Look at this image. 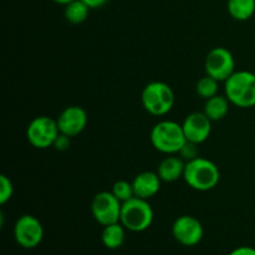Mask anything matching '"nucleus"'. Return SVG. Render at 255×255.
<instances>
[{"label": "nucleus", "mask_w": 255, "mask_h": 255, "mask_svg": "<svg viewBox=\"0 0 255 255\" xmlns=\"http://www.w3.org/2000/svg\"><path fill=\"white\" fill-rule=\"evenodd\" d=\"M186 162L182 157H177L174 154H168V157L162 159L157 168V174L159 176L162 182L172 183L183 178Z\"/></svg>", "instance_id": "14"}, {"label": "nucleus", "mask_w": 255, "mask_h": 255, "mask_svg": "<svg viewBox=\"0 0 255 255\" xmlns=\"http://www.w3.org/2000/svg\"><path fill=\"white\" fill-rule=\"evenodd\" d=\"M172 234L182 246L194 247L203 238L204 229L196 217L181 216L174 221L172 226Z\"/></svg>", "instance_id": "10"}, {"label": "nucleus", "mask_w": 255, "mask_h": 255, "mask_svg": "<svg viewBox=\"0 0 255 255\" xmlns=\"http://www.w3.org/2000/svg\"><path fill=\"white\" fill-rule=\"evenodd\" d=\"M204 70L206 75H209L219 82H226L236 72V60L233 54L226 47H213L207 54Z\"/></svg>", "instance_id": "8"}, {"label": "nucleus", "mask_w": 255, "mask_h": 255, "mask_svg": "<svg viewBox=\"0 0 255 255\" xmlns=\"http://www.w3.org/2000/svg\"><path fill=\"white\" fill-rule=\"evenodd\" d=\"M111 192L112 194H114L120 202H121V203H124V202L128 201V199H131L132 197H134L132 182L124 181V179H122V181L115 182L114 186H112Z\"/></svg>", "instance_id": "20"}, {"label": "nucleus", "mask_w": 255, "mask_h": 255, "mask_svg": "<svg viewBox=\"0 0 255 255\" xmlns=\"http://www.w3.org/2000/svg\"><path fill=\"white\" fill-rule=\"evenodd\" d=\"M60 133L69 137L79 136L87 126V114L81 106H69L56 119Z\"/></svg>", "instance_id": "12"}, {"label": "nucleus", "mask_w": 255, "mask_h": 255, "mask_svg": "<svg viewBox=\"0 0 255 255\" xmlns=\"http://www.w3.org/2000/svg\"><path fill=\"white\" fill-rule=\"evenodd\" d=\"M198 146L199 144L192 143V142L187 141L186 144H184V146L182 147L181 151H179V156L183 159H187V162L197 158V157H199Z\"/></svg>", "instance_id": "22"}, {"label": "nucleus", "mask_w": 255, "mask_h": 255, "mask_svg": "<svg viewBox=\"0 0 255 255\" xmlns=\"http://www.w3.org/2000/svg\"><path fill=\"white\" fill-rule=\"evenodd\" d=\"M70 144H71V137L66 136V134H62L60 133L59 136H57V138L55 139L54 142V148L56 149V151H66V149H69Z\"/></svg>", "instance_id": "23"}, {"label": "nucleus", "mask_w": 255, "mask_h": 255, "mask_svg": "<svg viewBox=\"0 0 255 255\" xmlns=\"http://www.w3.org/2000/svg\"><path fill=\"white\" fill-rule=\"evenodd\" d=\"M122 203L112 192L102 191L95 194L91 201V213L95 221L102 227L120 222Z\"/></svg>", "instance_id": "7"}, {"label": "nucleus", "mask_w": 255, "mask_h": 255, "mask_svg": "<svg viewBox=\"0 0 255 255\" xmlns=\"http://www.w3.org/2000/svg\"><path fill=\"white\" fill-rule=\"evenodd\" d=\"M219 90V81L213 79L209 75H206L202 79L198 80L196 85V92L199 97L204 100H208L211 97L218 95Z\"/></svg>", "instance_id": "19"}, {"label": "nucleus", "mask_w": 255, "mask_h": 255, "mask_svg": "<svg viewBox=\"0 0 255 255\" xmlns=\"http://www.w3.org/2000/svg\"><path fill=\"white\" fill-rule=\"evenodd\" d=\"M153 218V209L147 199L132 197L122 203L120 222L127 231L134 233L146 231L152 226Z\"/></svg>", "instance_id": "4"}, {"label": "nucleus", "mask_w": 255, "mask_h": 255, "mask_svg": "<svg viewBox=\"0 0 255 255\" xmlns=\"http://www.w3.org/2000/svg\"><path fill=\"white\" fill-rule=\"evenodd\" d=\"M14 238L22 248H36L44 238V227L36 217L24 214L15 222Z\"/></svg>", "instance_id": "9"}, {"label": "nucleus", "mask_w": 255, "mask_h": 255, "mask_svg": "<svg viewBox=\"0 0 255 255\" xmlns=\"http://www.w3.org/2000/svg\"><path fill=\"white\" fill-rule=\"evenodd\" d=\"M52 1L57 2V4H60V5H67V4H70L71 1H74V0H52Z\"/></svg>", "instance_id": "26"}, {"label": "nucleus", "mask_w": 255, "mask_h": 255, "mask_svg": "<svg viewBox=\"0 0 255 255\" xmlns=\"http://www.w3.org/2000/svg\"><path fill=\"white\" fill-rule=\"evenodd\" d=\"M90 9H99L102 7L105 4H107L109 0H82Z\"/></svg>", "instance_id": "25"}, {"label": "nucleus", "mask_w": 255, "mask_h": 255, "mask_svg": "<svg viewBox=\"0 0 255 255\" xmlns=\"http://www.w3.org/2000/svg\"><path fill=\"white\" fill-rule=\"evenodd\" d=\"M90 7L85 4L82 0H74L70 4L65 5L64 15L65 19L70 22V24L79 25L86 21L90 14Z\"/></svg>", "instance_id": "18"}, {"label": "nucleus", "mask_w": 255, "mask_h": 255, "mask_svg": "<svg viewBox=\"0 0 255 255\" xmlns=\"http://www.w3.org/2000/svg\"><path fill=\"white\" fill-rule=\"evenodd\" d=\"M149 139L154 149L164 154L179 153L187 142L182 125L169 120L159 121L154 125Z\"/></svg>", "instance_id": "3"}, {"label": "nucleus", "mask_w": 255, "mask_h": 255, "mask_svg": "<svg viewBox=\"0 0 255 255\" xmlns=\"http://www.w3.org/2000/svg\"><path fill=\"white\" fill-rule=\"evenodd\" d=\"M142 106L153 116H164L173 109L176 96L168 84L162 81L149 82L142 90Z\"/></svg>", "instance_id": "5"}, {"label": "nucleus", "mask_w": 255, "mask_h": 255, "mask_svg": "<svg viewBox=\"0 0 255 255\" xmlns=\"http://www.w3.org/2000/svg\"><path fill=\"white\" fill-rule=\"evenodd\" d=\"M60 134L56 120L49 116L35 117L26 128V138L32 147L45 149L54 146L55 139Z\"/></svg>", "instance_id": "6"}, {"label": "nucleus", "mask_w": 255, "mask_h": 255, "mask_svg": "<svg viewBox=\"0 0 255 255\" xmlns=\"http://www.w3.org/2000/svg\"><path fill=\"white\" fill-rule=\"evenodd\" d=\"M224 92L232 105L241 109L255 106V74L247 70L236 71L226 82Z\"/></svg>", "instance_id": "2"}, {"label": "nucleus", "mask_w": 255, "mask_h": 255, "mask_svg": "<svg viewBox=\"0 0 255 255\" xmlns=\"http://www.w3.org/2000/svg\"><path fill=\"white\" fill-rule=\"evenodd\" d=\"M126 228L121 222L104 227L101 233V241L107 249H119L124 246L126 239Z\"/></svg>", "instance_id": "16"}, {"label": "nucleus", "mask_w": 255, "mask_h": 255, "mask_svg": "<svg viewBox=\"0 0 255 255\" xmlns=\"http://www.w3.org/2000/svg\"><path fill=\"white\" fill-rule=\"evenodd\" d=\"M229 105H231V102L227 99L226 95L224 96L216 95V96L206 100L203 112L209 117L212 122L221 121V120H223L228 115Z\"/></svg>", "instance_id": "15"}, {"label": "nucleus", "mask_w": 255, "mask_h": 255, "mask_svg": "<svg viewBox=\"0 0 255 255\" xmlns=\"http://www.w3.org/2000/svg\"><path fill=\"white\" fill-rule=\"evenodd\" d=\"M161 178L157 174V172L144 171L137 174L132 181L134 197L147 199L156 196L161 189Z\"/></svg>", "instance_id": "13"}, {"label": "nucleus", "mask_w": 255, "mask_h": 255, "mask_svg": "<svg viewBox=\"0 0 255 255\" xmlns=\"http://www.w3.org/2000/svg\"><path fill=\"white\" fill-rule=\"evenodd\" d=\"M14 194L12 182L5 174L0 176V204H5L11 199Z\"/></svg>", "instance_id": "21"}, {"label": "nucleus", "mask_w": 255, "mask_h": 255, "mask_svg": "<svg viewBox=\"0 0 255 255\" xmlns=\"http://www.w3.org/2000/svg\"><path fill=\"white\" fill-rule=\"evenodd\" d=\"M229 255H255V249L252 247H239L232 251Z\"/></svg>", "instance_id": "24"}, {"label": "nucleus", "mask_w": 255, "mask_h": 255, "mask_svg": "<svg viewBox=\"0 0 255 255\" xmlns=\"http://www.w3.org/2000/svg\"><path fill=\"white\" fill-rule=\"evenodd\" d=\"M182 127L187 141L202 144L211 136L212 121L204 112H192L184 119Z\"/></svg>", "instance_id": "11"}, {"label": "nucleus", "mask_w": 255, "mask_h": 255, "mask_svg": "<svg viewBox=\"0 0 255 255\" xmlns=\"http://www.w3.org/2000/svg\"><path fill=\"white\" fill-rule=\"evenodd\" d=\"M183 179L192 189L208 192L216 188L221 179V172L217 164L203 157H197L186 162Z\"/></svg>", "instance_id": "1"}, {"label": "nucleus", "mask_w": 255, "mask_h": 255, "mask_svg": "<svg viewBox=\"0 0 255 255\" xmlns=\"http://www.w3.org/2000/svg\"><path fill=\"white\" fill-rule=\"evenodd\" d=\"M227 7L234 20L247 21L255 12V0H228Z\"/></svg>", "instance_id": "17"}]
</instances>
